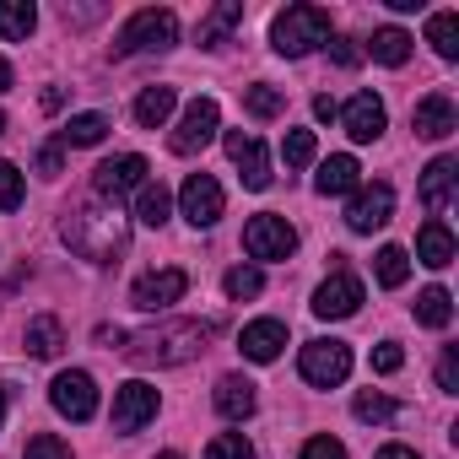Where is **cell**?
Masks as SVG:
<instances>
[{"instance_id":"obj_1","label":"cell","mask_w":459,"mask_h":459,"mask_svg":"<svg viewBox=\"0 0 459 459\" xmlns=\"http://www.w3.org/2000/svg\"><path fill=\"white\" fill-rule=\"evenodd\" d=\"M60 238L92 265H114L130 244V221L119 216V205H71L60 221Z\"/></svg>"},{"instance_id":"obj_2","label":"cell","mask_w":459,"mask_h":459,"mask_svg":"<svg viewBox=\"0 0 459 459\" xmlns=\"http://www.w3.org/2000/svg\"><path fill=\"white\" fill-rule=\"evenodd\" d=\"M211 341V325L200 319H162L141 335H125V357L141 362V368H178V362H195Z\"/></svg>"},{"instance_id":"obj_3","label":"cell","mask_w":459,"mask_h":459,"mask_svg":"<svg viewBox=\"0 0 459 459\" xmlns=\"http://www.w3.org/2000/svg\"><path fill=\"white\" fill-rule=\"evenodd\" d=\"M319 44H330V12L325 6H287V12H276V22H271V49L276 55L303 60Z\"/></svg>"},{"instance_id":"obj_4","label":"cell","mask_w":459,"mask_h":459,"mask_svg":"<svg viewBox=\"0 0 459 459\" xmlns=\"http://www.w3.org/2000/svg\"><path fill=\"white\" fill-rule=\"evenodd\" d=\"M173 44H178V17H173L168 6H146V12H135V17L114 33V60L146 55V49H173Z\"/></svg>"},{"instance_id":"obj_5","label":"cell","mask_w":459,"mask_h":459,"mask_svg":"<svg viewBox=\"0 0 459 459\" xmlns=\"http://www.w3.org/2000/svg\"><path fill=\"white\" fill-rule=\"evenodd\" d=\"M298 373L314 384V389H335V384H346V373H351V346L346 341H308L303 351H298Z\"/></svg>"},{"instance_id":"obj_6","label":"cell","mask_w":459,"mask_h":459,"mask_svg":"<svg viewBox=\"0 0 459 459\" xmlns=\"http://www.w3.org/2000/svg\"><path fill=\"white\" fill-rule=\"evenodd\" d=\"M244 249H249V260H292L298 233H292L287 216L260 211V216H249V227H244Z\"/></svg>"},{"instance_id":"obj_7","label":"cell","mask_w":459,"mask_h":459,"mask_svg":"<svg viewBox=\"0 0 459 459\" xmlns=\"http://www.w3.org/2000/svg\"><path fill=\"white\" fill-rule=\"evenodd\" d=\"M146 157H135V152H125V157H108L98 173H92V195L98 200H108V205H119L125 195H141L146 189Z\"/></svg>"},{"instance_id":"obj_8","label":"cell","mask_w":459,"mask_h":459,"mask_svg":"<svg viewBox=\"0 0 459 459\" xmlns=\"http://www.w3.org/2000/svg\"><path fill=\"white\" fill-rule=\"evenodd\" d=\"M49 405H55L60 416H71V421H92V416H98V384H92V373H87V368H65V373H55V384H49Z\"/></svg>"},{"instance_id":"obj_9","label":"cell","mask_w":459,"mask_h":459,"mask_svg":"<svg viewBox=\"0 0 459 459\" xmlns=\"http://www.w3.org/2000/svg\"><path fill=\"white\" fill-rule=\"evenodd\" d=\"M216 130H221V108H216V98H195L189 108H184V119H178V130H173V152L178 157H195L200 146H211L216 141Z\"/></svg>"},{"instance_id":"obj_10","label":"cell","mask_w":459,"mask_h":459,"mask_svg":"<svg viewBox=\"0 0 459 459\" xmlns=\"http://www.w3.org/2000/svg\"><path fill=\"white\" fill-rule=\"evenodd\" d=\"M178 205H184V221L189 227H216L221 211H227V195H221V184L211 173H189L184 189H178Z\"/></svg>"},{"instance_id":"obj_11","label":"cell","mask_w":459,"mask_h":459,"mask_svg":"<svg viewBox=\"0 0 459 459\" xmlns=\"http://www.w3.org/2000/svg\"><path fill=\"white\" fill-rule=\"evenodd\" d=\"M394 216V189L389 184H357L351 189V205H346V227L351 233H378Z\"/></svg>"},{"instance_id":"obj_12","label":"cell","mask_w":459,"mask_h":459,"mask_svg":"<svg viewBox=\"0 0 459 459\" xmlns=\"http://www.w3.org/2000/svg\"><path fill=\"white\" fill-rule=\"evenodd\" d=\"M157 389L146 384V378H130V384H119L114 389V432H141L152 416H157Z\"/></svg>"},{"instance_id":"obj_13","label":"cell","mask_w":459,"mask_h":459,"mask_svg":"<svg viewBox=\"0 0 459 459\" xmlns=\"http://www.w3.org/2000/svg\"><path fill=\"white\" fill-rule=\"evenodd\" d=\"M184 292H189V276H184L178 265H168V271H152V276H141V281L130 287V303H135L141 314H157V308H173Z\"/></svg>"},{"instance_id":"obj_14","label":"cell","mask_w":459,"mask_h":459,"mask_svg":"<svg viewBox=\"0 0 459 459\" xmlns=\"http://www.w3.org/2000/svg\"><path fill=\"white\" fill-rule=\"evenodd\" d=\"M221 141H227V157L238 162V178H244L249 189H271V157H265L260 135H249V130H227Z\"/></svg>"},{"instance_id":"obj_15","label":"cell","mask_w":459,"mask_h":459,"mask_svg":"<svg viewBox=\"0 0 459 459\" xmlns=\"http://www.w3.org/2000/svg\"><path fill=\"white\" fill-rule=\"evenodd\" d=\"M341 125H346V135H351L357 146L378 141V135H384V125H389V114H384V98H378V92H357V98L341 108Z\"/></svg>"},{"instance_id":"obj_16","label":"cell","mask_w":459,"mask_h":459,"mask_svg":"<svg viewBox=\"0 0 459 459\" xmlns=\"http://www.w3.org/2000/svg\"><path fill=\"white\" fill-rule=\"evenodd\" d=\"M411 130H416L421 141H448V135L459 130V108H454V98L427 92V98L411 108Z\"/></svg>"},{"instance_id":"obj_17","label":"cell","mask_w":459,"mask_h":459,"mask_svg":"<svg viewBox=\"0 0 459 459\" xmlns=\"http://www.w3.org/2000/svg\"><path fill=\"white\" fill-rule=\"evenodd\" d=\"M362 308V281L351 276V271H335L319 292H314V314L319 319H351Z\"/></svg>"},{"instance_id":"obj_18","label":"cell","mask_w":459,"mask_h":459,"mask_svg":"<svg viewBox=\"0 0 459 459\" xmlns=\"http://www.w3.org/2000/svg\"><path fill=\"white\" fill-rule=\"evenodd\" d=\"M281 346H287V325H281V319H255V325H244V335H238V351H244L249 362H276Z\"/></svg>"},{"instance_id":"obj_19","label":"cell","mask_w":459,"mask_h":459,"mask_svg":"<svg viewBox=\"0 0 459 459\" xmlns=\"http://www.w3.org/2000/svg\"><path fill=\"white\" fill-rule=\"evenodd\" d=\"M454 178H459V162L454 157H432L427 162V173H421V205L437 216V211H448V200H454Z\"/></svg>"},{"instance_id":"obj_20","label":"cell","mask_w":459,"mask_h":459,"mask_svg":"<svg viewBox=\"0 0 459 459\" xmlns=\"http://www.w3.org/2000/svg\"><path fill=\"white\" fill-rule=\"evenodd\" d=\"M238 22H244V0H221V6H211V12L200 17V28H195L200 49H221V44H227V33H233Z\"/></svg>"},{"instance_id":"obj_21","label":"cell","mask_w":459,"mask_h":459,"mask_svg":"<svg viewBox=\"0 0 459 459\" xmlns=\"http://www.w3.org/2000/svg\"><path fill=\"white\" fill-rule=\"evenodd\" d=\"M216 411H221L227 421H249V416H255V384H249L244 373H227V378L216 384Z\"/></svg>"},{"instance_id":"obj_22","label":"cell","mask_w":459,"mask_h":459,"mask_svg":"<svg viewBox=\"0 0 459 459\" xmlns=\"http://www.w3.org/2000/svg\"><path fill=\"white\" fill-rule=\"evenodd\" d=\"M416 260L427 271H448L454 265V233H448L443 221H427L421 233H416Z\"/></svg>"},{"instance_id":"obj_23","label":"cell","mask_w":459,"mask_h":459,"mask_svg":"<svg viewBox=\"0 0 459 459\" xmlns=\"http://www.w3.org/2000/svg\"><path fill=\"white\" fill-rule=\"evenodd\" d=\"M362 184V168H357V157H330V162H319V173H314V189L319 195H351Z\"/></svg>"},{"instance_id":"obj_24","label":"cell","mask_w":459,"mask_h":459,"mask_svg":"<svg viewBox=\"0 0 459 459\" xmlns=\"http://www.w3.org/2000/svg\"><path fill=\"white\" fill-rule=\"evenodd\" d=\"M22 346H28V357H39V362L60 357V346H65V330H60V319H55V314H39V319L22 330Z\"/></svg>"},{"instance_id":"obj_25","label":"cell","mask_w":459,"mask_h":459,"mask_svg":"<svg viewBox=\"0 0 459 459\" xmlns=\"http://www.w3.org/2000/svg\"><path fill=\"white\" fill-rule=\"evenodd\" d=\"M33 28H39V6H33V0H0V39L22 44V39H33Z\"/></svg>"},{"instance_id":"obj_26","label":"cell","mask_w":459,"mask_h":459,"mask_svg":"<svg viewBox=\"0 0 459 459\" xmlns=\"http://www.w3.org/2000/svg\"><path fill=\"white\" fill-rule=\"evenodd\" d=\"M173 103H178L173 87H146V92L135 98V125H141V130H162L168 114H173Z\"/></svg>"},{"instance_id":"obj_27","label":"cell","mask_w":459,"mask_h":459,"mask_svg":"<svg viewBox=\"0 0 459 459\" xmlns=\"http://www.w3.org/2000/svg\"><path fill=\"white\" fill-rule=\"evenodd\" d=\"M411 44H416V39H411L405 28H378L373 44H368V55H373L378 65H405V60H411Z\"/></svg>"},{"instance_id":"obj_28","label":"cell","mask_w":459,"mask_h":459,"mask_svg":"<svg viewBox=\"0 0 459 459\" xmlns=\"http://www.w3.org/2000/svg\"><path fill=\"white\" fill-rule=\"evenodd\" d=\"M427 44L443 60H459V12H432L427 17Z\"/></svg>"},{"instance_id":"obj_29","label":"cell","mask_w":459,"mask_h":459,"mask_svg":"<svg viewBox=\"0 0 459 459\" xmlns=\"http://www.w3.org/2000/svg\"><path fill=\"white\" fill-rule=\"evenodd\" d=\"M448 319H454V298H448L443 287L416 292V325H427V330H448Z\"/></svg>"},{"instance_id":"obj_30","label":"cell","mask_w":459,"mask_h":459,"mask_svg":"<svg viewBox=\"0 0 459 459\" xmlns=\"http://www.w3.org/2000/svg\"><path fill=\"white\" fill-rule=\"evenodd\" d=\"M103 135H108V119L103 114H76V119H65L60 146H98Z\"/></svg>"},{"instance_id":"obj_31","label":"cell","mask_w":459,"mask_h":459,"mask_svg":"<svg viewBox=\"0 0 459 459\" xmlns=\"http://www.w3.org/2000/svg\"><path fill=\"white\" fill-rule=\"evenodd\" d=\"M168 211H173V195H168L162 184H146V189L135 195V221H146V227H162V221H168Z\"/></svg>"},{"instance_id":"obj_32","label":"cell","mask_w":459,"mask_h":459,"mask_svg":"<svg viewBox=\"0 0 459 459\" xmlns=\"http://www.w3.org/2000/svg\"><path fill=\"white\" fill-rule=\"evenodd\" d=\"M373 276H378V287H389V292H394V287H405V276H411V255H405V249H394V244H389V249H378Z\"/></svg>"},{"instance_id":"obj_33","label":"cell","mask_w":459,"mask_h":459,"mask_svg":"<svg viewBox=\"0 0 459 459\" xmlns=\"http://www.w3.org/2000/svg\"><path fill=\"white\" fill-rule=\"evenodd\" d=\"M221 287H227V298H233V303L260 298V292H265V271H260V265H233V271L221 276Z\"/></svg>"},{"instance_id":"obj_34","label":"cell","mask_w":459,"mask_h":459,"mask_svg":"<svg viewBox=\"0 0 459 459\" xmlns=\"http://www.w3.org/2000/svg\"><path fill=\"white\" fill-rule=\"evenodd\" d=\"M244 108H249L255 119H276V114L287 108V98H281L276 87H265V82H255V87L244 92Z\"/></svg>"},{"instance_id":"obj_35","label":"cell","mask_w":459,"mask_h":459,"mask_svg":"<svg viewBox=\"0 0 459 459\" xmlns=\"http://www.w3.org/2000/svg\"><path fill=\"white\" fill-rule=\"evenodd\" d=\"M205 459H255V443L244 432H216L205 443Z\"/></svg>"},{"instance_id":"obj_36","label":"cell","mask_w":459,"mask_h":459,"mask_svg":"<svg viewBox=\"0 0 459 459\" xmlns=\"http://www.w3.org/2000/svg\"><path fill=\"white\" fill-rule=\"evenodd\" d=\"M351 411H357V421H373V427H378V421H389V416H394V400H389V394H378V389H362V394L351 400Z\"/></svg>"},{"instance_id":"obj_37","label":"cell","mask_w":459,"mask_h":459,"mask_svg":"<svg viewBox=\"0 0 459 459\" xmlns=\"http://www.w3.org/2000/svg\"><path fill=\"white\" fill-rule=\"evenodd\" d=\"M314 130H287V141H281V157H287V168H308L314 162Z\"/></svg>"},{"instance_id":"obj_38","label":"cell","mask_w":459,"mask_h":459,"mask_svg":"<svg viewBox=\"0 0 459 459\" xmlns=\"http://www.w3.org/2000/svg\"><path fill=\"white\" fill-rule=\"evenodd\" d=\"M22 459H71V443H65V437H55V432H33Z\"/></svg>"},{"instance_id":"obj_39","label":"cell","mask_w":459,"mask_h":459,"mask_svg":"<svg viewBox=\"0 0 459 459\" xmlns=\"http://www.w3.org/2000/svg\"><path fill=\"white\" fill-rule=\"evenodd\" d=\"M22 205V173L17 162H0V211H17Z\"/></svg>"},{"instance_id":"obj_40","label":"cell","mask_w":459,"mask_h":459,"mask_svg":"<svg viewBox=\"0 0 459 459\" xmlns=\"http://www.w3.org/2000/svg\"><path fill=\"white\" fill-rule=\"evenodd\" d=\"M400 368H405L400 341H378V346H373V373H400Z\"/></svg>"},{"instance_id":"obj_41","label":"cell","mask_w":459,"mask_h":459,"mask_svg":"<svg viewBox=\"0 0 459 459\" xmlns=\"http://www.w3.org/2000/svg\"><path fill=\"white\" fill-rule=\"evenodd\" d=\"M437 389L459 394V357H454V346H443V357H437Z\"/></svg>"},{"instance_id":"obj_42","label":"cell","mask_w":459,"mask_h":459,"mask_svg":"<svg viewBox=\"0 0 459 459\" xmlns=\"http://www.w3.org/2000/svg\"><path fill=\"white\" fill-rule=\"evenodd\" d=\"M330 49V60L341 65V71H357L362 65V49H357V39H335V44H325Z\"/></svg>"},{"instance_id":"obj_43","label":"cell","mask_w":459,"mask_h":459,"mask_svg":"<svg viewBox=\"0 0 459 459\" xmlns=\"http://www.w3.org/2000/svg\"><path fill=\"white\" fill-rule=\"evenodd\" d=\"M303 459H346V443H335V437H308V443H303Z\"/></svg>"},{"instance_id":"obj_44","label":"cell","mask_w":459,"mask_h":459,"mask_svg":"<svg viewBox=\"0 0 459 459\" xmlns=\"http://www.w3.org/2000/svg\"><path fill=\"white\" fill-rule=\"evenodd\" d=\"M39 173H44V178H60V173H65V146H60V141L39 152Z\"/></svg>"},{"instance_id":"obj_45","label":"cell","mask_w":459,"mask_h":459,"mask_svg":"<svg viewBox=\"0 0 459 459\" xmlns=\"http://www.w3.org/2000/svg\"><path fill=\"white\" fill-rule=\"evenodd\" d=\"M314 114L330 125V119H341V103H335V98H314Z\"/></svg>"},{"instance_id":"obj_46","label":"cell","mask_w":459,"mask_h":459,"mask_svg":"<svg viewBox=\"0 0 459 459\" xmlns=\"http://www.w3.org/2000/svg\"><path fill=\"white\" fill-rule=\"evenodd\" d=\"M373 459H416V448H405V443H389V448H378Z\"/></svg>"},{"instance_id":"obj_47","label":"cell","mask_w":459,"mask_h":459,"mask_svg":"<svg viewBox=\"0 0 459 459\" xmlns=\"http://www.w3.org/2000/svg\"><path fill=\"white\" fill-rule=\"evenodd\" d=\"M39 103H44V108H49V114H55V108H60V103H65V92H60V87H44V98H39Z\"/></svg>"},{"instance_id":"obj_48","label":"cell","mask_w":459,"mask_h":459,"mask_svg":"<svg viewBox=\"0 0 459 459\" xmlns=\"http://www.w3.org/2000/svg\"><path fill=\"white\" fill-rule=\"evenodd\" d=\"M6 87H12V65H6V60H0V92H6Z\"/></svg>"},{"instance_id":"obj_49","label":"cell","mask_w":459,"mask_h":459,"mask_svg":"<svg viewBox=\"0 0 459 459\" xmlns=\"http://www.w3.org/2000/svg\"><path fill=\"white\" fill-rule=\"evenodd\" d=\"M0 427H6V389H0Z\"/></svg>"},{"instance_id":"obj_50","label":"cell","mask_w":459,"mask_h":459,"mask_svg":"<svg viewBox=\"0 0 459 459\" xmlns=\"http://www.w3.org/2000/svg\"><path fill=\"white\" fill-rule=\"evenodd\" d=\"M157 459H184V454H173V448H168V454H157Z\"/></svg>"},{"instance_id":"obj_51","label":"cell","mask_w":459,"mask_h":459,"mask_svg":"<svg viewBox=\"0 0 459 459\" xmlns=\"http://www.w3.org/2000/svg\"><path fill=\"white\" fill-rule=\"evenodd\" d=\"M0 135H6V114H0Z\"/></svg>"}]
</instances>
